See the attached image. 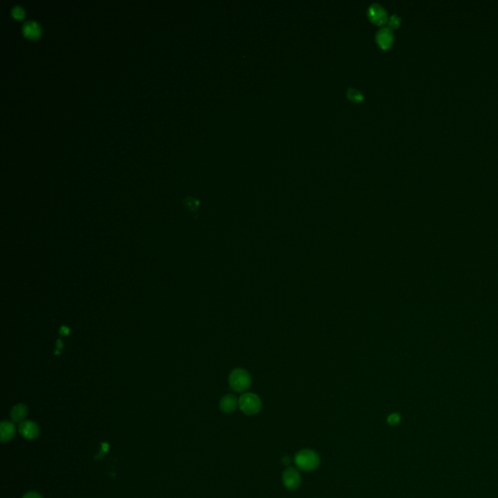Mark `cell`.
I'll list each match as a JSON object with an SVG mask.
<instances>
[{"label":"cell","mask_w":498,"mask_h":498,"mask_svg":"<svg viewBox=\"0 0 498 498\" xmlns=\"http://www.w3.org/2000/svg\"><path fill=\"white\" fill-rule=\"evenodd\" d=\"M294 460L296 466L305 472L315 470L320 463V457L318 453L309 448L298 451L295 455Z\"/></svg>","instance_id":"1"},{"label":"cell","mask_w":498,"mask_h":498,"mask_svg":"<svg viewBox=\"0 0 498 498\" xmlns=\"http://www.w3.org/2000/svg\"><path fill=\"white\" fill-rule=\"evenodd\" d=\"M229 384L237 392H245L251 384V377L243 369H235L229 376Z\"/></svg>","instance_id":"2"},{"label":"cell","mask_w":498,"mask_h":498,"mask_svg":"<svg viewBox=\"0 0 498 498\" xmlns=\"http://www.w3.org/2000/svg\"><path fill=\"white\" fill-rule=\"evenodd\" d=\"M239 408L247 415H254L262 409V401L254 393H244L239 399Z\"/></svg>","instance_id":"3"},{"label":"cell","mask_w":498,"mask_h":498,"mask_svg":"<svg viewBox=\"0 0 498 498\" xmlns=\"http://www.w3.org/2000/svg\"><path fill=\"white\" fill-rule=\"evenodd\" d=\"M282 482L287 489L295 490L301 485L302 482L301 474L297 469L293 467H288L282 474Z\"/></svg>","instance_id":"4"},{"label":"cell","mask_w":498,"mask_h":498,"mask_svg":"<svg viewBox=\"0 0 498 498\" xmlns=\"http://www.w3.org/2000/svg\"><path fill=\"white\" fill-rule=\"evenodd\" d=\"M19 432L27 440H35L40 435L39 425L33 420H24L19 423Z\"/></svg>","instance_id":"5"},{"label":"cell","mask_w":498,"mask_h":498,"mask_svg":"<svg viewBox=\"0 0 498 498\" xmlns=\"http://www.w3.org/2000/svg\"><path fill=\"white\" fill-rule=\"evenodd\" d=\"M368 15L371 21L377 25H383L387 22V12L378 3H373L368 9Z\"/></svg>","instance_id":"6"},{"label":"cell","mask_w":498,"mask_h":498,"mask_svg":"<svg viewBox=\"0 0 498 498\" xmlns=\"http://www.w3.org/2000/svg\"><path fill=\"white\" fill-rule=\"evenodd\" d=\"M376 39L379 47H381L382 49H388L393 43L394 35L389 28H382L378 31Z\"/></svg>","instance_id":"7"},{"label":"cell","mask_w":498,"mask_h":498,"mask_svg":"<svg viewBox=\"0 0 498 498\" xmlns=\"http://www.w3.org/2000/svg\"><path fill=\"white\" fill-rule=\"evenodd\" d=\"M16 434V427L14 422L3 420L0 424V440L2 443L11 441Z\"/></svg>","instance_id":"8"},{"label":"cell","mask_w":498,"mask_h":498,"mask_svg":"<svg viewBox=\"0 0 498 498\" xmlns=\"http://www.w3.org/2000/svg\"><path fill=\"white\" fill-rule=\"evenodd\" d=\"M220 410L225 413H232L239 407V400L235 395L227 394L220 400Z\"/></svg>","instance_id":"9"},{"label":"cell","mask_w":498,"mask_h":498,"mask_svg":"<svg viewBox=\"0 0 498 498\" xmlns=\"http://www.w3.org/2000/svg\"><path fill=\"white\" fill-rule=\"evenodd\" d=\"M28 415V407L25 404H18L13 407L10 412V416L13 422L21 423L25 420Z\"/></svg>","instance_id":"10"},{"label":"cell","mask_w":498,"mask_h":498,"mask_svg":"<svg viewBox=\"0 0 498 498\" xmlns=\"http://www.w3.org/2000/svg\"><path fill=\"white\" fill-rule=\"evenodd\" d=\"M23 33L29 38L35 39L38 37L41 33L40 26L35 21H28L23 26Z\"/></svg>","instance_id":"11"},{"label":"cell","mask_w":498,"mask_h":498,"mask_svg":"<svg viewBox=\"0 0 498 498\" xmlns=\"http://www.w3.org/2000/svg\"><path fill=\"white\" fill-rule=\"evenodd\" d=\"M346 95H347L349 100H351L352 102H355V103H361L364 100V96L360 91L353 89V88H349L346 91Z\"/></svg>","instance_id":"12"},{"label":"cell","mask_w":498,"mask_h":498,"mask_svg":"<svg viewBox=\"0 0 498 498\" xmlns=\"http://www.w3.org/2000/svg\"><path fill=\"white\" fill-rule=\"evenodd\" d=\"M183 204L190 210H195L197 208L198 205H199V202H198V200H196L193 197H186L183 200Z\"/></svg>","instance_id":"13"},{"label":"cell","mask_w":498,"mask_h":498,"mask_svg":"<svg viewBox=\"0 0 498 498\" xmlns=\"http://www.w3.org/2000/svg\"><path fill=\"white\" fill-rule=\"evenodd\" d=\"M401 24V19L398 16V15H391L390 17H388V20H387V25L389 27V29H396L400 26Z\"/></svg>","instance_id":"14"},{"label":"cell","mask_w":498,"mask_h":498,"mask_svg":"<svg viewBox=\"0 0 498 498\" xmlns=\"http://www.w3.org/2000/svg\"><path fill=\"white\" fill-rule=\"evenodd\" d=\"M11 13H12V15L16 18V19H22V18L24 17V15H25L24 9L21 6H19V5L13 6V8L11 9Z\"/></svg>","instance_id":"15"},{"label":"cell","mask_w":498,"mask_h":498,"mask_svg":"<svg viewBox=\"0 0 498 498\" xmlns=\"http://www.w3.org/2000/svg\"><path fill=\"white\" fill-rule=\"evenodd\" d=\"M400 419H401V416H400V414H399V413H391V414L387 417V422H388V424H389V425L394 426V425H396V424H398V423H399Z\"/></svg>","instance_id":"16"},{"label":"cell","mask_w":498,"mask_h":498,"mask_svg":"<svg viewBox=\"0 0 498 498\" xmlns=\"http://www.w3.org/2000/svg\"><path fill=\"white\" fill-rule=\"evenodd\" d=\"M23 498H43L41 496V494H39L38 492H35V491H31V492H28L27 494H25Z\"/></svg>","instance_id":"17"},{"label":"cell","mask_w":498,"mask_h":498,"mask_svg":"<svg viewBox=\"0 0 498 498\" xmlns=\"http://www.w3.org/2000/svg\"><path fill=\"white\" fill-rule=\"evenodd\" d=\"M281 461H282V463L284 464L285 466H288V467H290L289 465H290V463L292 462L291 458H290L288 455H285L284 457H282V460H281Z\"/></svg>","instance_id":"18"}]
</instances>
